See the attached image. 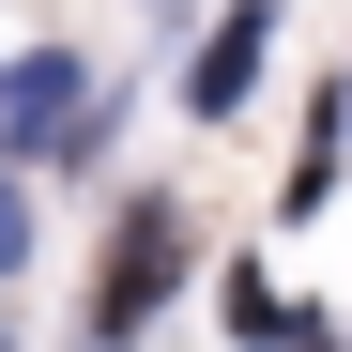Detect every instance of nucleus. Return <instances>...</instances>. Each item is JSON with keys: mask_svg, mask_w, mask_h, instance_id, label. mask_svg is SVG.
Listing matches in <instances>:
<instances>
[{"mask_svg": "<svg viewBox=\"0 0 352 352\" xmlns=\"http://www.w3.org/2000/svg\"><path fill=\"white\" fill-rule=\"evenodd\" d=\"M0 123H16V138L77 123V62H16V77H0Z\"/></svg>", "mask_w": 352, "mask_h": 352, "instance_id": "obj_2", "label": "nucleus"}, {"mask_svg": "<svg viewBox=\"0 0 352 352\" xmlns=\"http://www.w3.org/2000/svg\"><path fill=\"white\" fill-rule=\"evenodd\" d=\"M261 46H276V16H230V31L199 46V107H245V77H261Z\"/></svg>", "mask_w": 352, "mask_h": 352, "instance_id": "obj_3", "label": "nucleus"}, {"mask_svg": "<svg viewBox=\"0 0 352 352\" xmlns=\"http://www.w3.org/2000/svg\"><path fill=\"white\" fill-rule=\"evenodd\" d=\"M168 276H184V230H168V214H123V230H107V291H92V337H138Z\"/></svg>", "mask_w": 352, "mask_h": 352, "instance_id": "obj_1", "label": "nucleus"}, {"mask_svg": "<svg viewBox=\"0 0 352 352\" xmlns=\"http://www.w3.org/2000/svg\"><path fill=\"white\" fill-rule=\"evenodd\" d=\"M16 245H31V214H16V184H0V261H16Z\"/></svg>", "mask_w": 352, "mask_h": 352, "instance_id": "obj_4", "label": "nucleus"}]
</instances>
